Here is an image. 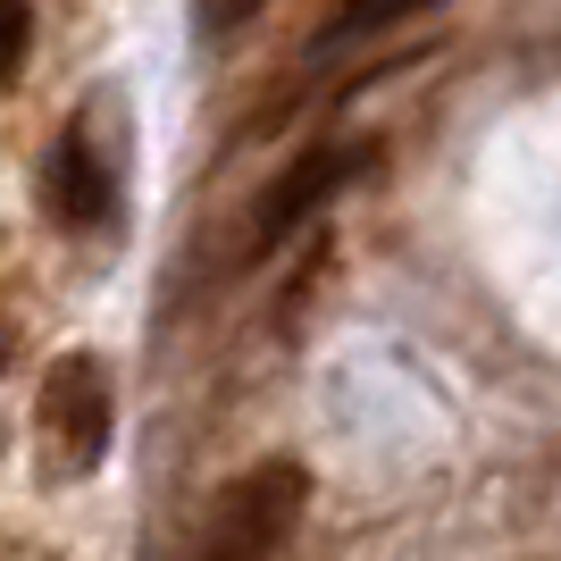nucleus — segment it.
Listing matches in <instances>:
<instances>
[{"mask_svg":"<svg viewBox=\"0 0 561 561\" xmlns=\"http://www.w3.org/2000/svg\"><path fill=\"white\" fill-rule=\"evenodd\" d=\"M302 503H310V478L294 461L243 469L210 503L202 537H193V561H277L285 537H294V519H302Z\"/></svg>","mask_w":561,"mask_h":561,"instance_id":"nucleus-1","label":"nucleus"},{"mask_svg":"<svg viewBox=\"0 0 561 561\" xmlns=\"http://www.w3.org/2000/svg\"><path fill=\"white\" fill-rule=\"evenodd\" d=\"M369 168H377V142H369V135H328V142H310V151H294V160H285V176L260 193V210H252V260L285 252V243H294L310 218L328 210L344 185H360Z\"/></svg>","mask_w":561,"mask_h":561,"instance_id":"nucleus-2","label":"nucleus"},{"mask_svg":"<svg viewBox=\"0 0 561 561\" xmlns=\"http://www.w3.org/2000/svg\"><path fill=\"white\" fill-rule=\"evenodd\" d=\"M43 436L50 453H59V469L68 478H84V469H101V453H110V377H101V360H59L43 386Z\"/></svg>","mask_w":561,"mask_h":561,"instance_id":"nucleus-3","label":"nucleus"},{"mask_svg":"<svg viewBox=\"0 0 561 561\" xmlns=\"http://www.w3.org/2000/svg\"><path fill=\"white\" fill-rule=\"evenodd\" d=\"M43 202L68 218V227H110L117 176L101 168V151H93V135H84V126H68V135H59V151L43 160Z\"/></svg>","mask_w":561,"mask_h":561,"instance_id":"nucleus-4","label":"nucleus"},{"mask_svg":"<svg viewBox=\"0 0 561 561\" xmlns=\"http://www.w3.org/2000/svg\"><path fill=\"white\" fill-rule=\"evenodd\" d=\"M436 0H344L335 9V25L319 34V59H335V50H360V43H386L394 25H411V18H427Z\"/></svg>","mask_w":561,"mask_h":561,"instance_id":"nucleus-5","label":"nucleus"},{"mask_svg":"<svg viewBox=\"0 0 561 561\" xmlns=\"http://www.w3.org/2000/svg\"><path fill=\"white\" fill-rule=\"evenodd\" d=\"M25 43H34V9H25V0H0V93L18 84Z\"/></svg>","mask_w":561,"mask_h":561,"instance_id":"nucleus-6","label":"nucleus"},{"mask_svg":"<svg viewBox=\"0 0 561 561\" xmlns=\"http://www.w3.org/2000/svg\"><path fill=\"white\" fill-rule=\"evenodd\" d=\"M252 9H260V0H218V25H243Z\"/></svg>","mask_w":561,"mask_h":561,"instance_id":"nucleus-7","label":"nucleus"}]
</instances>
